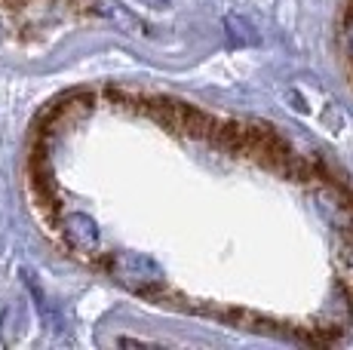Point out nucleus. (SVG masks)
I'll use <instances>...</instances> for the list:
<instances>
[{
  "instance_id": "1",
  "label": "nucleus",
  "mask_w": 353,
  "mask_h": 350,
  "mask_svg": "<svg viewBox=\"0 0 353 350\" xmlns=\"http://www.w3.org/2000/svg\"><path fill=\"white\" fill-rule=\"evenodd\" d=\"M141 114L154 120L163 130L175 132L181 138H206L215 130V117L206 114L203 107H196L191 102L181 99H169V96H145L141 99Z\"/></svg>"
},
{
  "instance_id": "2",
  "label": "nucleus",
  "mask_w": 353,
  "mask_h": 350,
  "mask_svg": "<svg viewBox=\"0 0 353 350\" xmlns=\"http://www.w3.org/2000/svg\"><path fill=\"white\" fill-rule=\"evenodd\" d=\"M108 267H111V277L117 282H123L129 292L148 295V298H160L166 292V280H163V271L157 267V261L145 258V255L120 252L108 261Z\"/></svg>"
},
{
  "instance_id": "3",
  "label": "nucleus",
  "mask_w": 353,
  "mask_h": 350,
  "mask_svg": "<svg viewBox=\"0 0 353 350\" xmlns=\"http://www.w3.org/2000/svg\"><path fill=\"white\" fill-rule=\"evenodd\" d=\"M68 237H71V243L80 249V252H90V249H96L99 243V234H96V225H92L90 218H83V215H74V218H68Z\"/></svg>"
},
{
  "instance_id": "4",
  "label": "nucleus",
  "mask_w": 353,
  "mask_h": 350,
  "mask_svg": "<svg viewBox=\"0 0 353 350\" xmlns=\"http://www.w3.org/2000/svg\"><path fill=\"white\" fill-rule=\"evenodd\" d=\"M338 282H341V289L353 301V234L344 237V246L338 252Z\"/></svg>"
}]
</instances>
